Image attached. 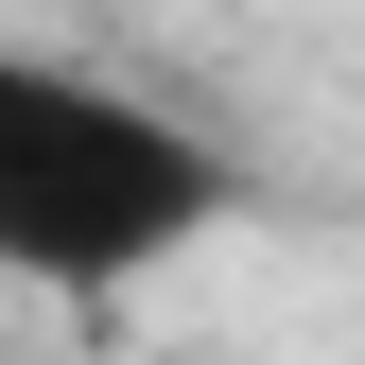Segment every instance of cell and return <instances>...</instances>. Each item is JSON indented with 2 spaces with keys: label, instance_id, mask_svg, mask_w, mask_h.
Masks as SVG:
<instances>
[{
  "label": "cell",
  "instance_id": "obj_2",
  "mask_svg": "<svg viewBox=\"0 0 365 365\" xmlns=\"http://www.w3.org/2000/svg\"><path fill=\"white\" fill-rule=\"evenodd\" d=\"M18 87H35V53H0V140H18Z\"/></svg>",
  "mask_w": 365,
  "mask_h": 365
},
{
  "label": "cell",
  "instance_id": "obj_1",
  "mask_svg": "<svg viewBox=\"0 0 365 365\" xmlns=\"http://www.w3.org/2000/svg\"><path fill=\"white\" fill-rule=\"evenodd\" d=\"M226 226V157L192 140L174 105L105 70H53L35 53L18 87V140H0V261L53 296H105V279H157V261H192Z\"/></svg>",
  "mask_w": 365,
  "mask_h": 365
}]
</instances>
